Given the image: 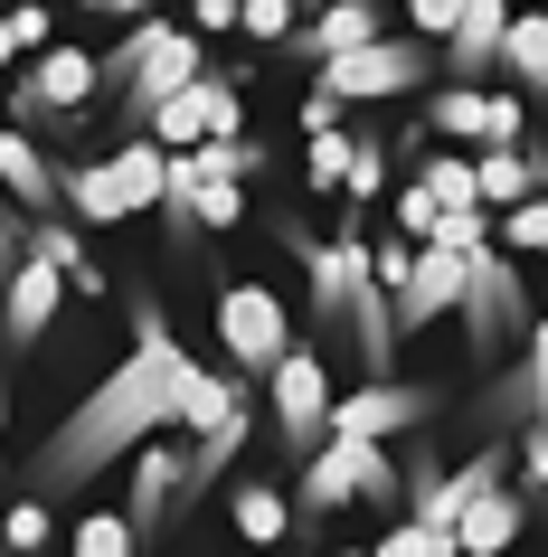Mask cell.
<instances>
[{"instance_id": "cell-1", "label": "cell", "mask_w": 548, "mask_h": 557, "mask_svg": "<svg viewBox=\"0 0 548 557\" xmlns=\"http://www.w3.org/2000/svg\"><path fill=\"white\" fill-rule=\"evenodd\" d=\"M190 369L199 359L180 350V331L161 302H133V350L105 369V379L58 416V435L38 444V492H86L95 472H114L123 454L180 435V397H190Z\"/></svg>"}, {"instance_id": "cell-2", "label": "cell", "mask_w": 548, "mask_h": 557, "mask_svg": "<svg viewBox=\"0 0 548 557\" xmlns=\"http://www.w3.org/2000/svg\"><path fill=\"white\" fill-rule=\"evenodd\" d=\"M284 246H293V264H303V284H313V312H321V322H350L360 369L388 379V369H398V322H388V294H378L369 236H360V227H341V236L284 227Z\"/></svg>"}, {"instance_id": "cell-3", "label": "cell", "mask_w": 548, "mask_h": 557, "mask_svg": "<svg viewBox=\"0 0 548 557\" xmlns=\"http://www.w3.org/2000/svg\"><path fill=\"white\" fill-rule=\"evenodd\" d=\"M208 66H199V29H171V20H133L123 48H105V95L123 104V143H143L151 114L190 95Z\"/></svg>"}, {"instance_id": "cell-4", "label": "cell", "mask_w": 548, "mask_h": 557, "mask_svg": "<svg viewBox=\"0 0 548 557\" xmlns=\"http://www.w3.org/2000/svg\"><path fill=\"white\" fill-rule=\"evenodd\" d=\"M58 199H66L76 227H123V218H143V208L171 199V151L161 143H123V151H105V161H66Z\"/></svg>"}, {"instance_id": "cell-5", "label": "cell", "mask_w": 548, "mask_h": 557, "mask_svg": "<svg viewBox=\"0 0 548 557\" xmlns=\"http://www.w3.org/2000/svg\"><path fill=\"white\" fill-rule=\"evenodd\" d=\"M350 500L388 510V500H406V472L388 463V444L321 435V454L303 463V492H293V520H331V510H350Z\"/></svg>"}, {"instance_id": "cell-6", "label": "cell", "mask_w": 548, "mask_h": 557, "mask_svg": "<svg viewBox=\"0 0 548 557\" xmlns=\"http://www.w3.org/2000/svg\"><path fill=\"white\" fill-rule=\"evenodd\" d=\"M416 133H445V143H483V151H529V104L511 86H435Z\"/></svg>"}, {"instance_id": "cell-7", "label": "cell", "mask_w": 548, "mask_h": 557, "mask_svg": "<svg viewBox=\"0 0 548 557\" xmlns=\"http://www.w3.org/2000/svg\"><path fill=\"white\" fill-rule=\"evenodd\" d=\"M218 350H228V379H275V359L293 350V312L275 284H228L218 294Z\"/></svg>"}, {"instance_id": "cell-8", "label": "cell", "mask_w": 548, "mask_h": 557, "mask_svg": "<svg viewBox=\"0 0 548 557\" xmlns=\"http://www.w3.org/2000/svg\"><path fill=\"white\" fill-rule=\"evenodd\" d=\"M265 387H275V454H284V463H313L321 435H331V369H321V350L293 341Z\"/></svg>"}, {"instance_id": "cell-9", "label": "cell", "mask_w": 548, "mask_h": 557, "mask_svg": "<svg viewBox=\"0 0 548 557\" xmlns=\"http://www.w3.org/2000/svg\"><path fill=\"white\" fill-rule=\"evenodd\" d=\"M501 472H511V435H491L483 454H473V463H454V472H435V482H416V510H406V520L426 529L435 548H454V529H463V510H473V500L483 492H501Z\"/></svg>"}, {"instance_id": "cell-10", "label": "cell", "mask_w": 548, "mask_h": 557, "mask_svg": "<svg viewBox=\"0 0 548 557\" xmlns=\"http://www.w3.org/2000/svg\"><path fill=\"white\" fill-rule=\"evenodd\" d=\"M426 48H416V38H369V48H360V58H331L321 66V95H331V104H388V95H416L426 86Z\"/></svg>"}, {"instance_id": "cell-11", "label": "cell", "mask_w": 548, "mask_h": 557, "mask_svg": "<svg viewBox=\"0 0 548 557\" xmlns=\"http://www.w3.org/2000/svg\"><path fill=\"white\" fill-rule=\"evenodd\" d=\"M236 133H246V95H236V76H218V66H208L190 95H171V104L151 114L143 143H161V151H199V143H236Z\"/></svg>"}, {"instance_id": "cell-12", "label": "cell", "mask_w": 548, "mask_h": 557, "mask_svg": "<svg viewBox=\"0 0 548 557\" xmlns=\"http://www.w3.org/2000/svg\"><path fill=\"white\" fill-rule=\"evenodd\" d=\"M463 322H473V350H501V331H529V284H520V264L501 246L483 256H463Z\"/></svg>"}, {"instance_id": "cell-13", "label": "cell", "mask_w": 548, "mask_h": 557, "mask_svg": "<svg viewBox=\"0 0 548 557\" xmlns=\"http://www.w3.org/2000/svg\"><path fill=\"white\" fill-rule=\"evenodd\" d=\"M95 95H105V48H48V58L20 76V95H10V104H20V123H38V114L76 123Z\"/></svg>"}, {"instance_id": "cell-14", "label": "cell", "mask_w": 548, "mask_h": 557, "mask_svg": "<svg viewBox=\"0 0 548 557\" xmlns=\"http://www.w3.org/2000/svg\"><path fill=\"white\" fill-rule=\"evenodd\" d=\"M435 425V387H406V379H369L331 397V435H360V444H388V435H416Z\"/></svg>"}, {"instance_id": "cell-15", "label": "cell", "mask_w": 548, "mask_h": 557, "mask_svg": "<svg viewBox=\"0 0 548 557\" xmlns=\"http://www.w3.org/2000/svg\"><path fill=\"white\" fill-rule=\"evenodd\" d=\"M58 302H66V274L29 256L10 274V294H0V341H10V350H38V341L58 331Z\"/></svg>"}, {"instance_id": "cell-16", "label": "cell", "mask_w": 548, "mask_h": 557, "mask_svg": "<svg viewBox=\"0 0 548 557\" xmlns=\"http://www.w3.org/2000/svg\"><path fill=\"white\" fill-rule=\"evenodd\" d=\"M0 199L20 208L29 227H38V218H66V199H58V161H48V151H38L20 123L0 133Z\"/></svg>"}, {"instance_id": "cell-17", "label": "cell", "mask_w": 548, "mask_h": 557, "mask_svg": "<svg viewBox=\"0 0 548 557\" xmlns=\"http://www.w3.org/2000/svg\"><path fill=\"white\" fill-rule=\"evenodd\" d=\"M501 38H511V10H501V0H463V29L445 38V76H454V86H483L491 66H501Z\"/></svg>"}, {"instance_id": "cell-18", "label": "cell", "mask_w": 548, "mask_h": 557, "mask_svg": "<svg viewBox=\"0 0 548 557\" xmlns=\"http://www.w3.org/2000/svg\"><path fill=\"white\" fill-rule=\"evenodd\" d=\"M171 500H180V444H143L133 454V492H123V520H133V539H151V529L171 520Z\"/></svg>"}, {"instance_id": "cell-19", "label": "cell", "mask_w": 548, "mask_h": 557, "mask_svg": "<svg viewBox=\"0 0 548 557\" xmlns=\"http://www.w3.org/2000/svg\"><path fill=\"white\" fill-rule=\"evenodd\" d=\"M473 189H483V208H491V218L529 208V199L548 189V161H539V143H529V151H483V161H473Z\"/></svg>"}, {"instance_id": "cell-20", "label": "cell", "mask_w": 548, "mask_h": 557, "mask_svg": "<svg viewBox=\"0 0 548 557\" xmlns=\"http://www.w3.org/2000/svg\"><path fill=\"white\" fill-rule=\"evenodd\" d=\"M520 520H529V500L501 482V492H483L473 510H463V529H454V557H501L520 539Z\"/></svg>"}, {"instance_id": "cell-21", "label": "cell", "mask_w": 548, "mask_h": 557, "mask_svg": "<svg viewBox=\"0 0 548 557\" xmlns=\"http://www.w3.org/2000/svg\"><path fill=\"white\" fill-rule=\"evenodd\" d=\"M491 416H520V425H539V435H548V322H529V350H520V369L501 379Z\"/></svg>"}, {"instance_id": "cell-22", "label": "cell", "mask_w": 548, "mask_h": 557, "mask_svg": "<svg viewBox=\"0 0 548 557\" xmlns=\"http://www.w3.org/2000/svg\"><path fill=\"white\" fill-rule=\"evenodd\" d=\"M501 86H511V95H548V10H511V38H501Z\"/></svg>"}, {"instance_id": "cell-23", "label": "cell", "mask_w": 548, "mask_h": 557, "mask_svg": "<svg viewBox=\"0 0 548 557\" xmlns=\"http://www.w3.org/2000/svg\"><path fill=\"white\" fill-rule=\"evenodd\" d=\"M369 38H388V29H378V10H369V0H341V10H321V20H313L303 38H293V48L331 66V58H360Z\"/></svg>"}, {"instance_id": "cell-24", "label": "cell", "mask_w": 548, "mask_h": 557, "mask_svg": "<svg viewBox=\"0 0 548 557\" xmlns=\"http://www.w3.org/2000/svg\"><path fill=\"white\" fill-rule=\"evenodd\" d=\"M416 189L435 199V218L483 208V189H473V161H463V151H426V161H416ZM483 218H491V208H483Z\"/></svg>"}, {"instance_id": "cell-25", "label": "cell", "mask_w": 548, "mask_h": 557, "mask_svg": "<svg viewBox=\"0 0 548 557\" xmlns=\"http://www.w3.org/2000/svg\"><path fill=\"white\" fill-rule=\"evenodd\" d=\"M228 520H236V539H246V548H275V539L293 529V500L275 492V482H246V492L228 500Z\"/></svg>"}, {"instance_id": "cell-26", "label": "cell", "mask_w": 548, "mask_h": 557, "mask_svg": "<svg viewBox=\"0 0 548 557\" xmlns=\"http://www.w3.org/2000/svg\"><path fill=\"white\" fill-rule=\"evenodd\" d=\"M236 218H246V189H190V199H171V227H208V236H228Z\"/></svg>"}, {"instance_id": "cell-27", "label": "cell", "mask_w": 548, "mask_h": 557, "mask_svg": "<svg viewBox=\"0 0 548 557\" xmlns=\"http://www.w3.org/2000/svg\"><path fill=\"white\" fill-rule=\"evenodd\" d=\"M66 557H143V539H133V520H123V510H86V520H76V539H66Z\"/></svg>"}, {"instance_id": "cell-28", "label": "cell", "mask_w": 548, "mask_h": 557, "mask_svg": "<svg viewBox=\"0 0 548 557\" xmlns=\"http://www.w3.org/2000/svg\"><path fill=\"white\" fill-rule=\"evenodd\" d=\"M378 189H388V143H378V133H350V180H341V199H350V208H378Z\"/></svg>"}, {"instance_id": "cell-29", "label": "cell", "mask_w": 548, "mask_h": 557, "mask_svg": "<svg viewBox=\"0 0 548 557\" xmlns=\"http://www.w3.org/2000/svg\"><path fill=\"white\" fill-rule=\"evenodd\" d=\"M491 227H501V256H511V246L520 256H548V189L529 208H511V218H491Z\"/></svg>"}, {"instance_id": "cell-30", "label": "cell", "mask_w": 548, "mask_h": 557, "mask_svg": "<svg viewBox=\"0 0 548 557\" xmlns=\"http://www.w3.org/2000/svg\"><path fill=\"white\" fill-rule=\"evenodd\" d=\"M426 246H435V256H483V246H491V218H483V208H463V218H435Z\"/></svg>"}, {"instance_id": "cell-31", "label": "cell", "mask_w": 548, "mask_h": 557, "mask_svg": "<svg viewBox=\"0 0 548 557\" xmlns=\"http://www.w3.org/2000/svg\"><path fill=\"white\" fill-rule=\"evenodd\" d=\"M0 539H10L20 557H38V548H48V500H20V510H0Z\"/></svg>"}, {"instance_id": "cell-32", "label": "cell", "mask_w": 548, "mask_h": 557, "mask_svg": "<svg viewBox=\"0 0 548 557\" xmlns=\"http://www.w3.org/2000/svg\"><path fill=\"white\" fill-rule=\"evenodd\" d=\"M406 29H416V48H426V38L445 48V38L463 29V0H416V10H406Z\"/></svg>"}, {"instance_id": "cell-33", "label": "cell", "mask_w": 548, "mask_h": 557, "mask_svg": "<svg viewBox=\"0 0 548 557\" xmlns=\"http://www.w3.org/2000/svg\"><path fill=\"white\" fill-rule=\"evenodd\" d=\"M20 264H29V218L0 199V294H10V274H20Z\"/></svg>"}, {"instance_id": "cell-34", "label": "cell", "mask_w": 548, "mask_h": 557, "mask_svg": "<svg viewBox=\"0 0 548 557\" xmlns=\"http://www.w3.org/2000/svg\"><path fill=\"white\" fill-rule=\"evenodd\" d=\"M350 180V133H321L313 143V189H341Z\"/></svg>"}, {"instance_id": "cell-35", "label": "cell", "mask_w": 548, "mask_h": 557, "mask_svg": "<svg viewBox=\"0 0 548 557\" xmlns=\"http://www.w3.org/2000/svg\"><path fill=\"white\" fill-rule=\"evenodd\" d=\"M236 29H246V38H275V48H284V38H293V10H284V0H256V10H236Z\"/></svg>"}, {"instance_id": "cell-36", "label": "cell", "mask_w": 548, "mask_h": 557, "mask_svg": "<svg viewBox=\"0 0 548 557\" xmlns=\"http://www.w3.org/2000/svg\"><path fill=\"white\" fill-rule=\"evenodd\" d=\"M378 557H454V548H435V539H426L416 520H398L388 539H378Z\"/></svg>"}, {"instance_id": "cell-37", "label": "cell", "mask_w": 548, "mask_h": 557, "mask_svg": "<svg viewBox=\"0 0 548 557\" xmlns=\"http://www.w3.org/2000/svg\"><path fill=\"white\" fill-rule=\"evenodd\" d=\"M511 454H520V472H529V482L548 492V435H539V425H520V435H511Z\"/></svg>"}, {"instance_id": "cell-38", "label": "cell", "mask_w": 548, "mask_h": 557, "mask_svg": "<svg viewBox=\"0 0 548 557\" xmlns=\"http://www.w3.org/2000/svg\"><path fill=\"white\" fill-rule=\"evenodd\" d=\"M0 20H10V48H20V58L48 48V10H0Z\"/></svg>"}, {"instance_id": "cell-39", "label": "cell", "mask_w": 548, "mask_h": 557, "mask_svg": "<svg viewBox=\"0 0 548 557\" xmlns=\"http://www.w3.org/2000/svg\"><path fill=\"white\" fill-rule=\"evenodd\" d=\"M303 133H313V143H321V133H341V104H331V95H303Z\"/></svg>"}, {"instance_id": "cell-40", "label": "cell", "mask_w": 548, "mask_h": 557, "mask_svg": "<svg viewBox=\"0 0 548 557\" xmlns=\"http://www.w3.org/2000/svg\"><path fill=\"white\" fill-rule=\"evenodd\" d=\"M10 58H20V48H10V20H0V66H10Z\"/></svg>"}, {"instance_id": "cell-41", "label": "cell", "mask_w": 548, "mask_h": 557, "mask_svg": "<svg viewBox=\"0 0 548 557\" xmlns=\"http://www.w3.org/2000/svg\"><path fill=\"white\" fill-rule=\"evenodd\" d=\"M0 425H10V369H0Z\"/></svg>"}, {"instance_id": "cell-42", "label": "cell", "mask_w": 548, "mask_h": 557, "mask_svg": "<svg viewBox=\"0 0 548 557\" xmlns=\"http://www.w3.org/2000/svg\"><path fill=\"white\" fill-rule=\"evenodd\" d=\"M350 557H378V548H350Z\"/></svg>"}]
</instances>
